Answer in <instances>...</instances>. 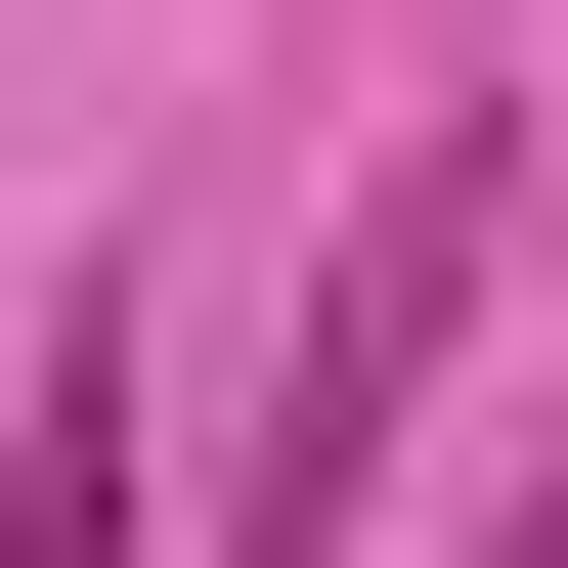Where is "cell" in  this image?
<instances>
[{
    "label": "cell",
    "instance_id": "obj_2",
    "mask_svg": "<svg viewBox=\"0 0 568 568\" xmlns=\"http://www.w3.org/2000/svg\"><path fill=\"white\" fill-rule=\"evenodd\" d=\"M525 568H568V437H525Z\"/></svg>",
    "mask_w": 568,
    "mask_h": 568
},
{
    "label": "cell",
    "instance_id": "obj_1",
    "mask_svg": "<svg viewBox=\"0 0 568 568\" xmlns=\"http://www.w3.org/2000/svg\"><path fill=\"white\" fill-rule=\"evenodd\" d=\"M481 263H525V132L351 175V263H306V394H263V525H219V568H351V525H394V437H437V351H481Z\"/></svg>",
    "mask_w": 568,
    "mask_h": 568
}]
</instances>
